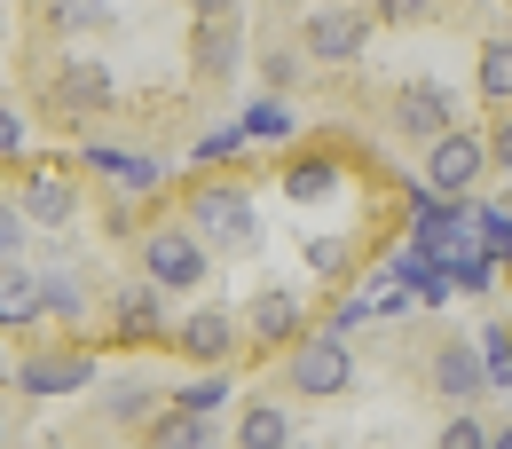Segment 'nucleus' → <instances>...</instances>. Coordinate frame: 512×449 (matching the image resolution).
Returning a JSON list of instances; mask_svg holds the SVG:
<instances>
[{
  "mask_svg": "<svg viewBox=\"0 0 512 449\" xmlns=\"http://www.w3.org/2000/svg\"><path fill=\"white\" fill-rule=\"evenodd\" d=\"M190 229L205 237V245H229V253H245V245L260 237L253 197L237 190V182H205V190L190 197Z\"/></svg>",
  "mask_w": 512,
  "mask_h": 449,
  "instance_id": "obj_1",
  "label": "nucleus"
},
{
  "mask_svg": "<svg viewBox=\"0 0 512 449\" xmlns=\"http://www.w3.org/2000/svg\"><path fill=\"white\" fill-rule=\"evenodd\" d=\"M292 386L316 394V402L347 394V386H355V355H347V339H339V331H300V339H292Z\"/></svg>",
  "mask_w": 512,
  "mask_h": 449,
  "instance_id": "obj_2",
  "label": "nucleus"
},
{
  "mask_svg": "<svg viewBox=\"0 0 512 449\" xmlns=\"http://www.w3.org/2000/svg\"><path fill=\"white\" fill-rule=\"evenodd\" d=\"M205 237L197 229H150L142 237V276L158 284V292H190V284H205Z\"/></svg>",
  "mask_w": 512,
  "mask_h": 449,
  "instance_id": "obj_3",
  "label": "nucleus"
},
{
  "mask_svg": "<svg viewBox=\"0 0 512 449\" xmlns=\"http://www.w3.org/2000/svg\"><path fill=\"white\" fill-rule=\"evenodd\" d=\"M481 174H489V142H481V134L449 127V134L426 142V190H434V197H465Z\"/></svg>",
  "mask_w": 512,
  "mask_h": 449,
  "instance_id": "obj_4",
  "label": "nucleus"
},
{
  "mask_svg": "<svg viewBox=\"0 0 512 449\" xmlns=\"http://www.w3.org/2000/svg\"><path fill=\"white\" fill-rule=\"evenodd\" d=\"M371 48V8H308V56L316 64H355Z\"/></svg>",
  "mask_w": 512,
  "mask_h": 449,
  "instance_id": "obj_5",
  "label": "nucleus"
},
{
  "mask_svg": "<svg viewBox=\"0 0 512 449\" xmlns=\"http://www.w3.org/2000/svg\"><path fill=\"white\" fill-rule=\"evenodd\" d=\"M48 103H56V111H71V119L111 111V103H119V71L95 64V56H79V64H64L56 79H48Z\"/></svg>",
  "mask_w": 512,
  "mask_h": 449,
  "instance_id": "obj_6",
  "label": "nucleus"
},
{
  "mask_svg": "<svg viewBox=\"0 0 512 449\" xmlns=\"http://www.w3.org/2000/svg\"><path fill=\"white\" fill-rule=\"evenodd\" d=\"M449 127H457V103H449L442 79H410V87L394 95V134H410L418 150H426L434 134H449Z\"/></svg>",
  "mask_w": 512,
  "mask_h": 449,
  "instance_id": "obj_7",
  "label": "nucleus"
},
{
  "mask_svg": "<svg viewBox=\"0 0 512 449\" xmlns=\"http://www.w3.org/2000/svg\"><path fill=\"white\" fill-rule=\"evenodd\" d=\"M426 379H434V394H442V402H457V410H465V402H481V394H489V363H481V347L442 339V347H434V363H426Z\"/></svg>",
  "mask_w": 512,
  "mask_h": 449,
  "instance_id": "obj_8",
  "label": "nucleus"
},
{
  "mask_svg": "<svg viewBox=\"0 0 512 449\" xmlns=\"http://www.w3.org/2000/svg\"><path fill=\"white\" fill-rule=\"evenodd\" d=\"M245 331H253L260 347H292L300 331H308V308H300V292H284V284H268L245 300Z\"/></svg>",
  "mask_w": 512,
  "mask_h": 449,
  "instance_id": "obj_9",
  "label": "nucleus"
},
{
  "mask_svg": "<svg viewBox=\"0 0 512 449\" xmlns=\"http://www.w3.org/2000/svg\"><path fill=\"white\" fill-rule=\"evenodd\" d=\"M174 347L190 355L197 371H221V363L237 355V316H229V308H197V316L174 331Z\"/></svg>",
  "mask_w": 512,
  "mask_h": 449,
  "instance_id": "obj_10",
  "label": "nucleus"
},
{
  "mask_svg": "<svg viewBox=\"0 0 512 449\" xmlns=\"http://www.w3.org/2000/svg\"><path fill=\"white\" fill-rule=\"evenodd\" d=\"M24 221H48V229H64L71 213H79V190H71V174L56 166H32V182H24V205H16Z\"/></svg>",
  "mask_w": 512,
  "mask_h": 449,
  "instance_id": "obj_11",
  "label": "nucleus"
},
{
  "mask_svg": "<svg viewBox=\"0 0 512 449\" xmlns=\"http://www.w3.org/2000/svg\"><path fill=\"white\" fill-rule=\"evenodd\" d=\"M87 379H95V355H32V363H16L24 394H79Z\"/></svg>",
  "mask_w": 512,
  "mask_h": 449,
  "instance_id": "obj_12",
  "label": "nucleus"
},
{
  "mask_svg": "<svg viewBox=\"0 0 512 449\" xmlns=\"http://www.w3.org/2000/svg\"><path fill=\"white\" fill-rule=\"evenodd\" d=\"M40 268H24V260H0V331H24V323H40Z\"/></svg>",
  "mask_w": 512,
  "mask_h": 449,
  "instance_id": "obj_13",
  "label": "nucleus"
},
{
  "mask_svg": "<svg viewBox=\"0 0 512 449\" xmlns=\"http://www.w3.org/2000/svg\"><path fill=\"white\" fill-rule=\"evenodd\" d=\"M190 64L205 71V79H229V71L245 64V40H237V24H229V16H205V24H197Z\"/></svg>",
  "mask_w": 512,
  "mask_h": 449,
  "instance_id": "obj_14",
  "label": "nucleus"
},
{
  "mask_svg": "<svg viewBox=\"0 0 512 449\" xmlns=\"http://www.w3.org/2000/svg\"><path fill=\"white\" fill-rule=\"evenodd\" d=\"M87 166H95V174H111L119 190H158V182H166V166H158V158L119 150V142H87Z\"/></svg>",
  "mask_w": 512,
  "mask_h": 449,
  "instance_id": "obj_15",
  "label": "nucleus"
},
{
  "mask_svg": "<svg viewBox=\"0 0 512 449\" xmlns=\"http://www.w3.org/2000/svg\"><path fill=\"white\" fill-rule=\"evenodd\" d=\"M339 182H347V174H339V158H323V150H308V158L284 166V197H292V205H331Z\"/></svg>",
  "mask_w": 512,
  "mask_h": 449,
  "instance_id": "obj_16",
  "label": "nucleus"
},
{
  "mask_svg": "<svg viewBox=\"0 0 512 449\" xmlns=\"http://www.w3.org/2000/svg\"><path fill=\"white\" fill-rule=\"evenodd\" d=\"M229 449H292V410H284V402H245Z\"/></svg>",
  "mask_w": 512,
  "mask_h": 449,
  "instance_id": "obj_17",
  "label": "nucleus"
},
{
  "mask_svg": "<svg viewBox=\"0 0 512 449\" xmlns=\"http://www.w3.org/2000/svg\"><path fill=\"white\" fill-rule=\"evenodd\" d=\"M111 316H119V339H158V331H166V323H158V284H127Z\"/></svg>",
  "mask_w": 512,
  "mask_h": 449,
  "instance_id": "obj_18",
  "label": "nucleus"
},
{
  "mask_svg": "<svg viewBox=\"0 0 512 449\" xmlns=\"http://www.w3.org/2000/svg\"><path fill=\"white\" fill-rule=\"evenodd\" d=\"M150 449H221V434H213V418H190V410H166V418L150 426Z\"/></svg>",
  "mask_w": 512,
  "mask_h": 449,
  "instance_id": "obj_19",
  "label": "nucleus"
},
{
  "mask_svg": "<svg viewBox=\"0 0 512 449\" xmlns=\"http://www.w3.org/2000/svg\"><path fill=\"white\" fill-rule=\"evenodd\" d=\"M221 402H229V379H221V371H197V379L174 386V410H190V418H213Z\"/></svg>",
  "mask_w": 512,
  "mask_h": 449,
  "instance_id": "obj_20",
  "label": "nucleus"
},
{
  "mask_svg": "<svg viewBox=\"0 0 512 449\" xmlns=\"http://www.w3.org/2000/svg\"><path fill=\"white\" fill-rule=\"evenodd\" d=\"M40 308H48V316H64V323H79V316H87V292H79V276L40 268Z\"/></svg>",
  "mask_w": 512,
  "mask_h": 449,
  "instance_id": "obj_21",
  "label": "nucleus"
},
{
  "mask_svg": "<svg viewBox=\"0 0 512 449\" xmlns=\"http://www.w3.org/2000/svg\"><path fill=\"white\" fill-rule=\"evenodd\" d=\"M473 229H481L489 260H512V197H497V205H473Z\"/></svg>",
  "mask_w": 512,
  "mask_h": 449,
  "instance_id": "obj_22",
  "label": "nucleus"
},
{
  "mask_svg": "<svg viewBox=\"0 0 512 449\" xmlns=\"http://www.w3.org/2000/svg\"><path fill=\"white\" fill-rule=\"evenodd\" d=\"M481 95L512 103V40H481Z\"/></svg>",
  "mask_w": 512,
  "mask_h": 449,
  "instance_id": "obj_23",
  "label": "nucleus"
},
{
  "mask_svg": "<svg viewBox=\"0 0 512 449\" xmlns=\"http://www.w3.org/2000/svg\"><path fill=\"white\" fill-rule=\"evenodd\" d=\"M103 418H111V426H134V418H150V386H142V379L103 386Z\"/></svg>",
  "mask_w": 512,
  "mask_h": 449,
  "instance_id": "obj_24",
  "label": "nucleus"
},
{
  "mask_svg": "<svg viewBox=\"0 0 512 449\" xmlns=\"http://www.w3.org/2000/svg\"><path fill=\"white\" fill-rule=\"evenodd\" d=\"M56 24L64 32H103V24H119V8L111 0H56Z\"/></svg>",
  "mask_w": 512,
  "mask_h": 449,
  "instance_id": "obj_25",
  "label": "nucleus"
},
{
  "mask_svg": "<svg viewBox=\"0 0 512 449\" xmlns=\"http://www.w3.org/2000/svg\"><path fill=\"white\" fill-rule=\"evenodd\" d=\"M237 127H245V142H284V134H292V111H284V103H253Z\"/></svg>",
  "mask_w": 512,
  "mask_h": 449,
  "instance_id": "obj_26",
  "label": "nucleus"
},
{
  "mask_svg": "<svg viewBox=\"0 0 512 449\" xmlns=\"http://www.w3.org/2000/svg\"><path fill=\"white\" fill-rule=\"evenodd\" d=\"M434 449H489V426H481L473 410H457V418H449L442 434H434Z\"/></svg>",
  "mask_w": 512,
  "mask_h": 449,
  "instance_id": "obj_27",
  "label": "nucleus"
},
{
  "mask_svg": "<svg viewBox=\"0 0 512 449\" xmlns=\"http://www.w3.org/2000/svg\"><path fill=\"white\" fill-rule=\"evenodd\" d=\"M449 284H457V292H473V300H481V292H497V260H489V253L457 260V268H449Z\"/></svg>",
  "mask_w": 512,
  "mask_h": 449,
  "instance_id": "obj_28",
  "label": "nucleus"
},
{
  "mask_svg": "<svg viewBox=\"0 0 512 449\" xmlns=\"http://www.w3.org/2000/svg\"><path fill=\"white\" fill-rule=\"evenodd\" d=\"M308 268H316V276H331V284H339V276L355 268V260H347V237H316V245H308Z\"/></svg>",
  "mask_w": 512,
  "mask_h": 449,
  "instance_id": "obj_29",
  "label": "nucleus"
},
{
  "mask_svg": "<svg viewBox=\"0 0 512 449\" xmlns=\"http://www.w3.org/2000/svg\"><path fill=\"white\" fill-rule=\"evenodd\" d=\"M434 0H371V24H426Z\"/></svg>",
  "mask_w": 512,
  "mask_h": 449,
  "instance_id": "obj_30",
  "label": "nucleus"
},
{
  "mask_svg": "<svg viewBox=\"0 0 512 449\" xmlns=\"http://www.w3.org/2000/svg\"><path fill=\"white\" fill-rule=\"evenodd\" d=\"M237 150H245V127L229 119V127H213L205 142H197V166H213V158H237Z\"/></svg>",
  "mask_w": 512,
  "mask_h": 449,
  "instance_id": "obj_31",
  "label": "nucleus"
},
{
  "mask_svg": "<svg viewBox=\"0 0 512 449\" xmlns=\"http://www.w3.org/2000/svg\"><path fill=\"white\" fill-rule=\"evenodd\" d=\"M363 323H379V316H371V300H363V292H347V300H339V316H331V331L347 339V331H363Z\"/></svg>",
  "mask_w": 512,
  "mask_h": 449,
  "instance_id": "obj_32",
  "label": "nucleus"
},
{
  "mask_svg": "<svg viewBox=\"0 0 512 449\" xmlns=\"http://www.w3.org/2000/svg\"><path fill=\"white\" fill-rule=\"evenodd\" d=\"M16 253H24V213L0 197V260H16Z\"/></svg>",
  "mask_w": 512,
  "mask_h": 449,
  "instance_id": "obj_33",
  "label": "nucleus"
},
{
  "mask_svg": "<svg viewBox=\"0 0 512 449\" xmlns=\"http://www.w3.org/2000/svg\"><path fill=\"white\" fill-rule=\"evenodd\" d=\"M260 79H268V87H292V79H300V56H292V48H276V56L260 64Z\"/></svg>",
  "mask_w": 512,
  "mask_h": 449,
  "instance_id": "obj_34",
  "label": "nucleus"
},
{
  "mask_svg": "<svg viewBox=\"0 0 512 449\" xmlns=\"http://www.w3.org/2000/svg\"><path fill=\"white\" fill-rule=\"evenodd\" d=\"M0 158H24V119L0 103Z\"/></svg>",
  "mask_w": 512,
  "mask_h": 449,
  "instance_id": "obj_35",
  "label": "nucleus"
},
{
  "mask_svg": "<svg viewBox=\"0 0 512 449\" xmlns=\"http://www.w3.org/2000/svg\"><path fill=\"white\" fill-rule=\"evenodd\" d=\"M182 8H190L197 24H205V16H229V8H237V0H182Z\"/></svg>",
  "mask_w": 512,
  "mask_h": 449,
  "instance_id": "obj_36",
  "label": "nucleus"
},
{
  "mask_svg": "<svg viewBox=\"0 0 512 449\" xmlns=\"http://www.w3.org/2000/svg\"><path fill=\"white\" fill-rule=\"evenodd\" d=\"M489 158H497V166H512V119L497 127V142H489Z\"/></svg>",
  "mask_w": 512,
  "mask_h": 449,
  "instance_id": "obj_37",
  "label": "nucleus"
},
{
  "mask_svg": "<svg viewBox=\"0 0 512 449\" xmlns=\"http://www.w3.org/2000/svg\"><path fill=\"white\" fill-rule=\"evenodd\" d=\"M489 449H512V418H505V426H497V434H489Z\"/></svg>",
  "mask_w": 512,
  "mask_h": 449,
  "instance_id": "obj_38",
  "label": "nucleus"
},
{
  "mask_svg": "<svg viewBox=\"0 0 512 449\" xmlns=\"http://www.w3.org/2000/svg\"><path fill=\"white\" fill-rule=\"evenodd\" d=\"M276 8H308V0H276Z\"/></svg>",
  "mask_w": 512,
  "mask_h": 449,
  "instance_id": "obj_39",
  "label": "nucleus"
},
{
  "mask_svg": "<svg viewBox=\"0 0 512 449\" xmlns=\"http://www.w3.org/2000/svg\"><path fill=\"white\" fill-rule=\"evenodd\" d=\"M292 449H323V442H292Z\"/></svg>",
  "mask_w": 512,
  "mask_h": 449,
  "instance_id": "obj_40",
  "label": "nucleus"
},
{
  "mask_svg": "<svg viewBox=\"0 0 512 449\" xmlns=\"http://www.w3.org/2000/svg\"><path fill=\"white\" fill-rule=\"evenodd\" d=\"M0 379H8V363H0Z\"/></svg>",
  "mask_w": 512,
  "mask_h": 449,
  "instance_id": "obj_41",
  "label": "nucleus"
},
{
  "mask_svg": "<svg viewBox=\"0 0 512 449\" xmlns=\"http://www.w3.org/2000/svg\"><path fill=\"white\" fill-rule=\"evenodd\" d=\"M0 442H8V426H0Z\"/></svg>",
  "mask_w": 512,
  "mask_h": 449,
  "instance_id": "obj_42",
  "label": "nucleus"
}]
</instances>
